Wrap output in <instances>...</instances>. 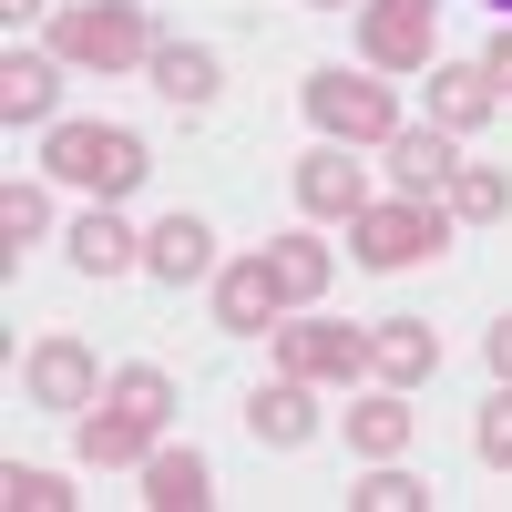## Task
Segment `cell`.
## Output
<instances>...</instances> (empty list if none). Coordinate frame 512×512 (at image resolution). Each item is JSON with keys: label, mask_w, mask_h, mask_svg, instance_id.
Listing matches in <instances>:
<instances>
[{"label": "cell", "mask_w": 512, "mask_h": 512, "mask_svg": "<svg viewBox=\"0 0 512 512\" xmlns=\"http://www.w3.org/2000/svg\"><path fill=\"white\" fill-rule=\"evenodd\" d=\"M369 369L390 379V390H420V379L441 369V338L420 328V318H379V328H369Z\"/></svg>", "instance_id": "9"}, {"label": "cell", "mask_w": 512, "mask_h": 512, "mask_svg": "<svg viewBox=\"0 0 512 512\" xmlns=\"http://www.w3.org/2000/svg\"><path fill=\"white\" fill-rule=\"evenodd\" d=\"M472 441H482V461H492V472H512V379L482 400V431H472Z\"/></svg>", "instance_id": "26"}, {"label": "cell", "mask_w": 512, "mask_h": 512, "mask_svg": "<svg viewBox=\"0 0 512 512\" xmlns=\"http://www.w3.org/2000/svg\"><path fill=\"white\" fill-rule=\"evenodd\" d=\"M277 349H287V369L308 379V390H318V379H359L369 369V338L359 328H328V318L318 328H277Z\"/></svg>", "instance_id": "6"}, {"label": "cell", "mask_w": 512, "mask_h": 512, "mask_svg": "<svg viewBox=\"0 0 512 512\" xmlns=\"http://www.w3.org/2000/svg\"><path fill=\"white\" fill-rule=\"evenodd\" d=\"M0 11H11V21H31V11H52V0H0Z\"/></svg>", "instance_id": "30"}, {"label": "cell", "mask_w": 512, "mask_h": 512, "mask_svg": "<svg viewBox=\"0 0 512 512\" xmlns=\"http://www.w3.org/2000/svg\"><path fill=\"white\" fill-rule=\"evenodd\" d=\"M144 72H154V93H164V103H185V113H195V103H216V52H205V41H154V62H144Z\"/></svg>", "instance_id": "16"}, {"label": "cell", "mask_w": 512, "mask_h": 512, "mask_svg": "<svg viewBox=\"0 0 512 512\" xmlns=\"http://www.w3.org/2000/svg\"><path fill=\"white\" fill-rule=\"evenodd\" d=\"M103 400H113V410H134L144 431H164V410H175V379H164V369H123Z\"/></svg>", "instance_id": "23"}, {"label": "cell", "mask_w": 512, "mask_h": 512, "mask_svg": "<svg viewBox=\"0 0 512 512\" xmlns=\"http://www.w3.org/2000/svg\"><path fill=\"white\" fill-rule=\"evenodd\" d=\"M277 308H287V287H277L267 256H246V267L216 277V328H277Z\"/></svg>", "instance_id": "10"}, {"label": "cell", "mask_w": 512, "mask_h": 512, "mask_svg": "<svg viewBox=\"0 0 512 512\" xmlns=\"http://www.w3.org/2000/svg\"><path fill=\"white\" fill-rule=\"evenodd\" d=\"M144 267H154L164 287H195L205 267H216V236H205V216H164V226L144 236Z\"/></svg>", "instance_id": "13"}, {"label": "cell", "mask_w": 512, "mask_h": 512, "mask_svg": "<svg viewBox=\"0 0 512 512\" xmlns=\"http://www.w3.org/2000/svg\"><path fill=\"white\" fill-rule=\"evenodd\" d=\"M267 267H277L287 308H297V297H318V287H328V246H318V236H277V246H267Z\"/></svg>", "instance_id": "21"}, {"label": "cell", "mask_w": 512, "mask_h": 512, "mask_svg": "<svg viewBox=\"0 0 512 512\" xmlns=\"http://www.w3.org/2000/svg\"><path fill=\"white\" fill-rule=\"evenodd\" d=\"M431 11H441V0H369V11H359V52L379 72H420V62H431Z\"/></svg>", "instance_id": "5"}, {"label": "cell", "mask_w": 512, "mask_h": 512, "mask_svg": "<svg viewBox=\"0 0 512 512\" xmlns=\"http://www.w3.org/2000/svg\"><path fill=\"white\" fill-rule=\"evenodd\" d=\"M349 451H369V461H400V451H410V410H400V390H379V400L349 410Z\"/></svg>", "instance_id": "20"}, {"label": "cell", "mask_w": 512, "mask_h": 512, "mask_svg": "<svg viewBox=\"0 0 512 512\" xmlns=\"http://www.w3.org/2000/svg\"><path fill=\"white\" fill-rule=\"evenodd\" d=\"M420 502H431V492H420L410 472H390V461H379V472L359 482V512H420Z\"/></svg>", "instance_id": "25"}, {"label": "cell", "mask_w": 512, "mask_h": 512, "mask_svg": "<svg viewBox=\"0 0 512 512\" xmlns=\"http://www.w3.org/2000/svg\"><path fill=\"white\" fill-rule=\"evenodd\" d=\"M482 359H492V379H512V318H492V338H482Z\"/></svg>", "instance_id": "29"}, {"label": "cell", "mask_w": 512, "mask_h": 512, "mask_svg": "<svg viewBox=\"0 0 512 512\" xmlns=\"http://www.w3.org/2000/svg\"><path fill=\"white\" fill-rule=\"evenodd\" d=\"M451 205H461L472 226H492V216H512V175H502V164H461V175H451Z\"/></svg>", "instance_id": "22"}, {"label": "cell", "mask_w": 512, "mask_h": 512, "mask_svg": "<svg viewBox=\"0 0 512 512\" xmlns=\"http://www.w3.org/2000/svg\"><path fill=\"white\" fill-rule=\"evenodd\" d=\"M52 93H62L52 62H31V52L0 62V123H41V113H52Z\"/></svg>", "instance_id": "19"}, {"label": "cell", "mask_w": 512, "mask_h": 512, "mask_svg": "<svg viewBox=\"0 0 512 512\" xmlns=\"http://www.w3.org/2000/svg\"><path fill=\"white\" fill-rule=\"evenodd\" d=\"M492 103H502V93H492L482 62H431V123H441V134H472Z\"/></svg>", "instance_id": "14"}, {"label": "cell", "mask_w": 512, "mask_h": 512, "mask_svg": "<svg viewBox=\"0 0 512 512\" xmlns=\"http://www.w3.org/2000/svg\"><path fill=\"white\" fill-rule=\"evenodd\" d=\"M41 164H52L62 185L82 195H134L144 185V134H123V123H52V144H41Z\"/></svg>", "instance_id": "1"}, {"label": "cell", "mask_w": 512, "mask_h": 512, "mask_svg": "<svg viewBox=\"0 0 512 512\" xmlns=\"http://www.w3.org/2000/svg\"><path fill=\"white\" fill-rule=\"evenodd\" d=\"M52 41H62V62H82V72L154 62V31H144V11H134V0H72V11L52 21Z\"/></svg>", "instance_id": "2"}, {"label": "cell", "mask_w": 512, "mask_h": 512, "mask_svg": "<svg viewBox=\"0 0 512 512\" xmlns=\"http://www.w3.org/2000/svg\"><path fill=\"white\" fill-rule=\"evenodd\" d=\"M390 175H400V195H441L461 175V154H451L441 123H410V134H390Z\"/></svg>", "instance_id": "12"}, {"label": "cell", "mask_w": 512, "mask_h": 512, "mask_svg": "<svg viewBox=\"0 0 512 512\" xmlns=\"http://www.w3.org/2000/svg\"><path fill=\"white\" fill-rule=\"evenodd\" d=\"M349 246H359V267H420L431 246H451V216H441V195L359 205V216H349Z\"/></svg>", "instance_id": "3"}, {"label": "cell", "mask_w": 512, "mask_h": 512, "mask_svg": "<svg viewBox=\"0 0 512 512\" xmlns=\"http://www.w3.org/2000/svg\"><path fill=\"white\" fill-rule=\"evenodd\" d=\"M144 502H154V512H195V502H216L205 451H144Z\"/></svg>", "instance_id": "15"}, {"label": "cell", "mask_w": 512, "mask_h": 512, "mask_svg": "<svg viewBox=\"0 0 512 512\" xmlns=\"http://www.w3.org/2000/svg\"><path fill=\"white\" fill-rule=\"evenodd\" d=\"M297 205H308V216H359V205H369V185H359L349 144H318V154H297Z\"/></svg>", "instance_id": "7"}, {"label": "cell", "mask_w": 512, "mask_h": 512, "mask_svg": "<svg viewBox=\"0 0 512 512\" xmlns=\"http://www.w3.org/2000/svg\"><path fill=\"white\" fill-rule=\"evenodd\" d=\"M72 267H82V277H123V267H144V236L103 205V216H82V226H72Z\"/></svg>", "instance_id": "17"}, {"label": "cell", "mask_w": 512, "mask_h": 512, "mask_svg": "<svg viewBox=\"0 0 512 512\" xmlns=\"http://www.w3.org/2000/svg\"><path fill=\"white\" fill-rule=\"evenodd\" d=\"M144 441H154V431H144L134 410H113V400L82 420V461H93V472H123V461H144Z\"/></svg>", "instance_id": "18"}, {"label": "cell", "mask_w": 512, "mask_h": 512, "mask_svg": "<svg viewBox=\"0 0 512 512\" xmlns=\"http://www.w3.org/2000/svg\"><path fill=\"white\" fill-rule=\"evenodd\" d=\"M318 11H349V0H318Z\"/></svg>", "instance_id": "31"}, {"label": "cell", "mask_w": 512, "mask_h": 512, "mask_svg": "<svg viewBox=\"0 0 512 512\" xmlns=\"http://www.w3.org/2000/svg\"><path fill=\"white\" fill-rule=\"evenodd\" d=\"M482 72H492V93H512V21L492 31V52H482Z\"/></svg>", "instance_id": "28"}, {"label": "cell", "mask_w": 512, "mask_h": 512, "mask_svg": "<svg viewBox=\"0 0 512 512\" xmlns=\"http://www.w3.org/2000/svg\"><path fill=\"white\" fill-rule=\"evenodd\" d=\"M492 11H502V21H512V0H492Z\"/></svg>", "instance_id": "32"}, {"label": "cell", "mask_w": 512, "mask_h": 512, "mask_svg": "<svg viewBox=\"0 0 512 512\" xmlns=\"http://www.w3.org/2000/svg\"><path fill=\"white\" fill-rule=\"evenodd\" d=\"M0 502H11V512H62L72 482H62V472H31V461H11V472H0Z\"/></svg>", "instance_id": "24"}, {"label": "cell", "mask_w": 512, "mask_h": 512, "mask_svg": "<svg viewBox=\"0 0 512 512\" xmlns=\"http://www.w3.org/2000/svg\"><path fill=\"white\" fill-rule=\"evenodd\" d=\"M246 431H256V441H267V451H297V441H308V431H318V400H308V379H297V369H287V379H277V390H256V400H246Z\"/></svg>", "instance_id": "11"}, {"label": "cell", "mask_w": 512, "mask_h": 512, "mask_svg": "<svg viewBox=\"0 0 512 512\" xmlns=\"http://www.w3.org/2000/svg\"><path fill=\"white\" fill-rule=\"evenodd\" d=\"M31 400L41 410H93V349L82 338H41L31 349Z\"/></svg>", "instance_id": "8"}, {"label": "cell", "mask_w": 512, "mask_h": 512, "mask_svg": "<svg viewBox=\"0 0 512 512\" xmlns=\"http://www.w3.org/2000/svg\"><path fill=\"white\" fill-rule=\"evenodd\" d=\"M308 123L328 144H390L400 134V113H390V93H379V82H349V72H308Z\"/></svg>", "instance_id": "4"}, {"label": "cell", "mask_w": 512, "mask_h": 512, "mask_svg": "<svg viewBox=\"0 0 512 512\" xmlns=\"http://www.w3.org/2000/svg\"><path fill=\"white\" fill-rule=\"evenodd\" d=\"M41 226H52V205H41L31 185H11V195H0V236H11V246H31Z\"/></svg>", "instance_id": "27"}]
</instances>
